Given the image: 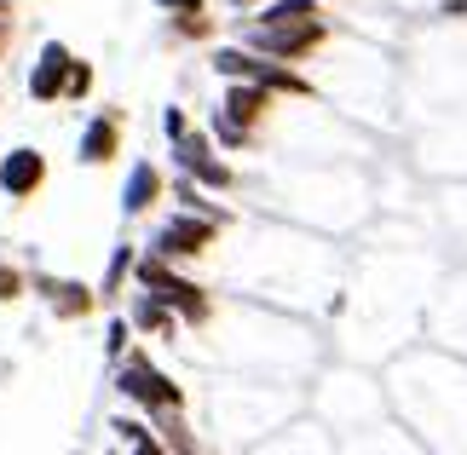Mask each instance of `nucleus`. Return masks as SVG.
I'll return each mask as SVG.
<instances>
[{
    "label": "nucleus",
    "mask_w": 467,
    "mask_h": 455,
    "mask_svg": "<svg viewBox=\"0 0 467 455\" xmlns=\"http://www.w3.org/2000/svg\"><path fill=\"white\" fill-rule=\"evenodd\" d=\"M133 271H139V283H145V295H156L173 317H185V323H202V317H208V295H202L196 283H185L179 271H168V260H161V253H150V260H133Z\"/></svg>",
    "instance_id": "f257e3e1"
},
{
    "label": "nucleus",
    "mask_w": 467,
    "mask_h": 455,
    "mask_svg": "<svg viewBox=\"0 0 467 455\" xmlns=\"http://www.w3.org/2000/svg\"><path fill=\"white\" fill-rule=\"evenodd\" d=\"M323 17H289V24H248V41H254L265 58H277V64H300L306 52H317L323 47Z\"/></svg>",
    "instance_id": "f03ea898"
},
{
    "label": "nucleus",
    "mask_w": 467,
    "mask_h": 455,
    "mask_svg": "<svg viewBox=\"0 0 467 455\" xmlns=\"http://www.w3.org/2000/svg\"><path fill=\"white\" fill-rule=\"evenodd\" d=\"M116 387L128 392V398H139L145 409H179V404H185V392H179V387H173V380L161 375V369H150L145 357H128V369H121Z\"/></svg>",
    "instance_id": "7ed1b4c3"
},
{
    "label": "nucleus",
    "mask_w": 467,
    "mask_h": 455,
    "mask_svg": "<svg viewBox=\"0 0 467 455\" xmlns=\"http://www.w3.org/2000/svg\"><path fill=\"white\" fill-rule=\"evenodd\" d=\"M213 231H220V220L179 213V220H168V225L156 231V253H161V260H196V253L213 243Z\"/></svg>",
    "instance_id": "20e7f679"
},
{
    "label": "nucleus",
    "mask_w": 467,
    "mask_h": 455,
    "mask_svg": "<svg viewBox=\"0 0 467 455\" xmlns=\"http://www.w3.org/2000/svg\"><path fill=\"white\" fill-rule=\"evenodd\" d=\"M69 64H76V52H69L64 41H47L41 58H35V69H29V98L35 104H58L64 87H69Z\"/></svg>",
    "instance_id": "39448f33"
},
{
    "label": "nucleus",
    "mask_w": 467,
    "mask_h": 455,
    "mask_svg": "<svg viewBox=\"0 0 467 455\" xmlns=\"http://www.w3.org/2000/svg\"><path fill=\"white\" fill-rule=\"evenodd\" d=\"M41 185H47V156H41V150L17 144V150L0 156V191H6L12 202H29Z\"/></svg>",
    "instance_id": "423d86ee"
},
{
    "label": "nucleus",
    "mask_w": 467,
    "mask_h": 455,
    "mask_svg": "<svg viewBox=\"0 0 467 455\" xmlns=\"http://www.w3.org/2000/svg\"><path fill=\"white\" fill-rule=\"evenodd\" d=\"M272 98H277V93H265L260 81H231V87H225V104H220V116L254 133V121H260L265 110H272Z\"/></svg>",
    "instance_id": "0eeeda50"
},
{
    "label": "nucleus",
    "mask_w": 467,
    "mask_h": 455,
    "mask_svg": "<svg viewBox=\"0 0 467 455\" xmlns=\"http://www.w3.org/2000/svg\"><path fill=\"white\" fill-rule=\"evenodd\" d=\"M35 288L47 295L52 317H87V312H93V288H81L69 277H35Z\"/></svg>",
    "instance_id": "6e6552de"
},
{
    "label": "nucleus",
    "mask_w": 467,
    "mask_h": 455,
    "mask_svg": "<svg viewBox=\"0 0 467 455\" xmlns=\"http://www.w3.org/2000/svg\"><path fill=\"white\" fill-rule=\"evenodd\" d=\"M179 161H185V173H191V179H202V185H213V191H225V185H231V168H225V161H213V156H208V144H202V139H191V133H179Z\"/></svg>",
    "instance_id": "1a4fd4ad"
},
{
    "label": "nucleus",
    "mask_w": 467,
    "mask_h": 455,
    "mask_svg": "<svg viewBox=\"0 0 467 455\" xmlns=\"http://www.w3.org/2000/svg\"><path fill=\"white\" fill-rule=\"evenodd\" d=\"M116 144H121V116L87 121V133H81V161H87V168H99V161L116 156Z\"/></svg>",
    "instance_id": "9d476101"
},
{
    "label": "nucleus",
    "mask_w": 467,
    "mask_h": 455,
    "mask_svg": "<svg viewBox=\"0 0 467 455\" xmlns=\"http://www.w3.org/2000/svg\"><path fill=\"white\" fill-rule=\"evenodd\" d=\"M156 196H161V173L150 168V161H139V168L128 173V191H121V208H128V213H145V208L156 202Z\"/></svg>",
    "instance_id": "9b49d317"
},
{
    "label": "nucleus",
    "mask_w": 467,
    "mask_h": 455,
    "mask_svg": "<svg viewBox=\"0 0 467 455\" xmlns=\"http://www.w3.org/2000/svg\"><path fill=\"white\" fill-rule=\"evenodd\" d=\"M133 323H139V329H150V335H173V323H179V317H173L156 295H145V300L133 305Z\"/></svg>",
    "instance_id": "f8f14e48"
},
{
    "label": "nucleus",
    "mask_w": 467,
    "mask_h": 455,
    "mask_svg": "<svg viewBox=\"0 0 467 455\" xmlns=\"http://www.w3.org/2000/svg\"><path fill=\"white\" fill-rule=\"evenodd\" d=\"M128 271H133V248H116V253H110V271H104V283H99V288H104V295H116Z\"/></svg>",
    "instance_id": "ddd939ff"
},
{
    "label": "nucleus",
    "mask_w": 467,
    "mask_h": 455,
    "mask_svg": "<svg viewBox=\"0 0 467 455\" xmlns=\"http://www.w3.org/2000/svg\"><path fill=\"white\" fill-rule=\"evenodd\" d=\"M24 288H29V277H24L17 265L0 260V305H6V300H24Z\"/></svg>",
    "instance_id": "4468645a"
},
{
    "label": "nucleus",
    "mask_w": 467,
    "mask_h": 455,
    "mask_svg": "<svg viewBox=\"0 0 467 455\" xmlns=\"http://www.w3.org/2000/svg\"><path fill=\"white\" fill-rule=\"evenodd\" d=\"M87 93H93V64H69V87H64V98H87Z\"/></svg>",
    "instance_id": "2eb2a0df"
},
{
    "label": "nucleus",
    "mask_w": 467,
    "mask_h": 455,
    "mask_svg": "<svg viewBox=\"0 0 467 455\" xmlns=\"http://www.w3.org/2000/svg\"><path fill=\"white\" fill-rule=\"evenodd\" d=\"M161 127H168V139H179V133H191V121H185V110H168V116H161Z\"/></svg>",
    "instance_id": "dca6fc26"
},
{
    "label": "nucleus",
    "mask_w": 467,
    "mask_h": 455,
    "mask_svg": "<svg viewBox=\"0 0 467 455\" xmlns=\"http://www.w3.org/2000/svg\"><path fill=\"white\" fill-rule=\"evenodd\" d=\"M156 6H161V12H173V17H179V12H202V0H156Z\"/></svg>",
    "instance_id": "f3484780"
},
{
    "label": "nucleus",
    "mask_w": 467,
    "mask_h": 455,
    "mask_svg": "<svg viewBox=\"0 0 467 455\" xmlns=\"http://www.w3.org/2000/svg\"><path fill=\"white\" fill-rule=\"evenodd\" d=\"M133 455H168V450H161L156 439H145V432H139V439H133Z\"/></svg>",
    "instance_id": "a211bd4d"
},
{
    "label": "nucleus",
    "mask_w": 467,
    "mask_h": 455,
    "mask_svg": "<svg viewBox=\"0 0 467 455\" xmlns=\"http://www.w3.org/2000/svg\"><path fill=\"white\" fill-rule=\"evenodd\" d=\"M121 346H128V323H110V357L121 352Z\"/></svg>",
    "instance_id": "6ab92c4d"
},
{
    "label": "nucleus",
    "mask_w": 467,
    "mask_h": 455,
    "mask_svg": "<svg viewBox=\"0 0 467 455\" xmlns=\"http://www.w3.org/2000/svg\"><path fill=\"white\" fill-rule=\"evenodd\" d=\"M6 41H12V29H6V24H0V52H6Z\"/></svg>",
    "instance_id": "aec40b11"
}]
</instances>
